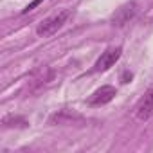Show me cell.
Wrapping results in <instances>:
<instances>
[{"label": "cell", "mask_w": 153, "mask_h": 153, "mask_svg": "<svg viewBox=\"0 0 153 153\" xmlns=\"http://www.w3.org/2000/svg\"><path fill=\"white\" fill-rule=\"evenodd\" d=\"M67 18H68V11H59L58 15H52V16L45 18V20L36 27V34H38V36H49V34L56 33V31L65 24Z\"/></svg>", "instance_id": "6da1fadb"}, {"label": "cell", "mask_w": 153, "mask_h": 153, "mask_svg": "<svg viewBox=\"0 0 153 153\" xmlns=\"http://www.w3.org/2000/svg\"><path fill=\"white\" fill-rule=\"evenodd\" d=\"M121 54H123V49H121V47H108V49L97 58V61H96L92 72H105V70H108L110 67H114V65L117 63V59L121 58Z\"/></svg>", "instance_id": "7a4b0ae2"}, {"label": "cell", "mask_w": 153, "mask_h": 153, "mask_svg": "<svg viewBox=\"0 0 153 153\" xmlns=\"http://www.w3.org/2000/svg\"><path fill=\"white\" fill-rule=\"evenodd\" d=\"M135 15H137V4H135V2H126V4H123L119 9H115V13H114L112 18H110V24H112L114 27H123V25H126Z\"/></svg>", "instance_id": "3957f363"}, {"label": "cell", "mask_w": 153, "mask_h": 153, "mask_svg": "<svg viewBox=\"0 0 153 153\" xmlns=\"http://www.w3.org/2000/svg\"><path fill=\"white\" fill-rule=\"evenodd\" d=\"M115 88L114 87H110V85H105V87H101V88H97L88 99H87V105L88 106H103V105H106V103H110L114 97H115Z\"/></svg>", "instance_id": "277c9868"}, {"label": "cell", "mask_w": 153, "mask_h": 153, "mask_svg": "<svg viewBox=\"0 0 153 153\" xmlns=\"http://www.w3.org/2000/svg\"><path fill=\"white\" fill-rule=\"evenodd\" d=\"M135 115H137L139 121H148V119L153 115V88H149V90L140 97V101L137 103Z\"/></svg>", "instance_id": "5b68a950"}, {"label": "cell", "mask_w": 153, "mask_h": 153, "mask_svg": "<svg viewBox=\"0 0 153 153\" xmlns=\"http://www.w3.org/2000/svg\"><path fill=\"white\" fill-rule=\"evenodd\" d=\"M4 126H7V128H27L29 126V123L24 119V117H20V115H7V117H4Z\"/></svg>", "instance_id": "8992f818"}, {"label": "cell", "mask_w": 153, "mask_h": 153, "mask_svg": "<svg viewBox=\"0 0 153 153\" xmlns=\"http://www.w3.org/2000/svg\"><path fill=\"white\" fill-rule=\"evenodd\" d=\"M40 2H42V0H33V2H31V4H29L25 9H24V13H29V11H33V9H34L38 4H40Z\"/></svg>", "instance_id": "52a82bcc"}, {"label": "cell", "mask_w": 153, "mask_h": 153, "mask_svg": "<svg viewBox=\"0 0 153 153\" xmlns=\"http://www.w3.org/2000/svg\"><path fill=\"white\" fill-rule=\"evenodd\" d=\"M123 83H128V79H131V74H128V72H124V76H123Z\"/></svg>", "instance_id": "ba28073f"}]
</instances>
